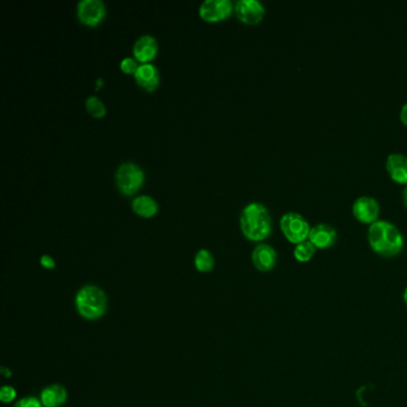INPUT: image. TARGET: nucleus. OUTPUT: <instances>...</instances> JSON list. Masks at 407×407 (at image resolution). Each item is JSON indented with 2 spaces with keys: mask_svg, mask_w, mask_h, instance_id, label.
<instances>
[{
  "mask_svg": "<svg viewBox=\"0 0 407 407\" xmlns=\"http://www.w3.org/2000/svg\"><path fill=\"white\" fill-rule=\"evenodd\" d=\"M368 241L371 248L382 257L399 255L403 248V236L394 223L378 220L368 229Z\"/></svg>",
  "mask_w": 407,
  "mask_h": 407,
  "instance_id": "obj_1",
  "label": "nucleus"
},
{
  "mask_svg": "<svg viewBox=\"0 0 407 407\" xmlns=\"http://www.w3.org/2000/svg\"><path fill=\"white\" fill-rule=\"evenodd\" d=\"M239 223L243 236L252 241L266 239L273 228V218L268 208L259 202H251L243 208Z\"/></svg>",
  "mask_w": 407,
  "mask_h": 407,
  "instance_id": "obj_2",
  "label": "nucleus"
},
{
  "mask_svg": "<svg viewBox=\"0 0 407 407\" xmlns=\"http://www.w3.org/2000/svg\"><path fill=\"white\" fill-rule=\"evenodd\" d=\"M76 308L84 319L97 320L102 318L108 308L106 293L92 284L80 288L76 295Z\"/></svg>",
  "mask_w": 407,
  "mask_h": 407,
  "instance_id": "obj_3",
  "label": "nucleus"
},
{
  "mask_svg": "<svg viewBox=\"0 0 407 407\" xmlns=\"http://www.w3.org/2000/svg\"><path fill=\"white\" fill-rule=\"evenodd\" d=\"M116 186L121 193L127 196L134 195L145 182V172L138 164L126 161L119 165L116 174Z\"/></svg>",
  "mask_w": 407,
  "mask_h": 407,
  "instance_id": "obj_4",
  "label": "nucleus"
},
{
  "mask_svg": "<svg viewBox=\"0 0 407 407\" xmlns=\"http://www.w3.org/2000/svg\"><path fill=\"white\" fill-rule=\"evenodd\" d=\"M280 226L288 241L295 245L308 239L309 232L312 228L305 216L295 211H287L286 214L282 215Z\"/></svg>",
  "mask_w": 407,
  "mask_h": 407,
  "instance_id": "obj_5",
  "label": "nucleus"
},
{
  "mask_svg": "<svg viewBox=\"0 0 407 407\" xmlns=\"http://www.w3.org/2000/svg\"><path fill=\"white\" fill-rule=\"evenodd\" d=\"M76 15L85 26H99L106 17V6L102 0H80L76 5Z\"/></svg>",
  "mask_w": 407,
  "mask_h": 407,
  "instance_id": "obj_6",
  "label": "nucleus"
},
{
  "mask_svg": "<svg viewBox=\"0 0 407 407\" xmlns=\"http://www.w3.org/2000/svg\"><path fill=\"white\" fill-rule=\"evenodd\" d=\"M233 10L231 0H204L199 8V14L206 22L215 23L227 19Z\"/></svg>",
  "mask_w": 407,
  "mask_h": 407,
  "instance_id": "obj_7",
  "label": "nucleus"
},
{
  "mask_svg": "<svg viewBox=\"0 0 407 407\" xmlns=\"http://www.w3.org/2000/svg\"><path fill=\"white\" fill-rule=\"evenodd\" d=\"M234 12L240 22L255 26L264 19L266 8L259 0H238L234 5Z\"/></svg>",
  "mask_w": 407,
  "mask_h": 407,
  "instance_id": "obj_8",
  "label": "nucleus"
},
{
  "mask_svg": "<svg viewBox=\"0 0 407 407\" xmlns=\"http://www.w3.org/2000/svg\"><path fill=\"white\" fill-rule=\"evenodd\" d=\"M353 213L358 221L371 225L378 220L380 204L374 197L361 196L353 202Z\"/></svg>",
  "mask_w": 407,
  "mask_h": 407,
  "instance_id": "obj_9",
  "label": "nucleus"
},
{
  "mask_svg": "<svg viewBox=\"0 0 407 407\" xmlns=\"http://www.w3.org/2000/svg\"><path fill=\"white\" fill-rule=\"evenodd\" d=\"M252 262L256 269L268 273L276 266L277 253L269 243H258L252 252Z\"/></svg>",
  "mask_w": 407,
  "mask_h": 407,
  "instance_id": "obj_10",
  "label": "nucleus"
},
{
  "mask_svg": "<svg viewBox=\"0 0 407 407\" xmlns=\"http://www.w3.org/2000/svg\"><path fill=\"white\" fill-rule=\"evenodd\" d=\"M159 51V44L152 35H142L135 41L133 46V55L141 64H149L156 58Z\"/></svg>",
  "mask_w": 407,
  "mask_h": 407,
  "instance_id": "obj_11",
  "label": "nucleus"
},
{
  "mask_svg": "<svg viewBox=\"0 0 407 407\" xmlns=\"http://www.w3.org/2000/svg\"><path fill=\"white\" fill-rule=\"evenodd\" d=\"M337 231L328 223L313 226L309 232L308 240L316 248H328L337 241Z\"/></svg>",
  "mask_w": 407,
  "mask_h": 407,
  "instance_id": "obj_12",
  "label": "nucleus"
},
{
  "mask_svg": "<svg viewBox=\"0 0 407 407\" xmlns=\"http://www.w3.org/2000/svg\"><path fill=\"white\" fill-rule=\"evenodd\" d=\"M134 79L140 88L146 91L152 92L156 90L160 83L159 69L152 62L140 64L134 74Z\"/></svg>",
  "mask_w": 407,
  "mask_h": 407,
  "instance_id": "obj_13",
  "label": "nucleus"
},
{
  "mask_svg": "<svg viewBox=\"0 0 407 407\" xmlns=\"http://www.w3.org/2000/svg\"><path fill=\"white\" fill-rule=\"evenodd\" d=\"M386 168L394 182L407 186V156L391 153L386 160Z\"/></svg>",
  "mask_w": 407,
  "mask_h": 407,
  "instance_id": "obj_14",
  "label": "nucleus"
},
{
  "mask_svg": "<svg viewBox=\"0 0 407 407\" xmlns=\"http://www.w3.org/2000/svg\"><path fill=\"white\" fill-rule=\"evenodd\" d=\"M40 400L44 407H60L67 401V391L61 385L48 386L42 389Z\"/></svg>",
  "mask_w": 407,
  "mask_h": 407,
  "instance_id": "obj_15",
  "label": "nucleus"
},
{
  "mask_svg": "<svg viewBox=\"0 0 407 407\" xmlns=\"http://www.w3.org/2000/svg\"><path fill=\"white\" fill-rule=\"evenodd\" d=\"M131 209L142 218H152L158 213L159 206L152 196L140 195L131 201Z\"/></svg>",
  "mask_w": 407,
  "mask_h": 407,
  "instance_id": "obj_16",
  "label": "nucleus"
},
{
  "mask_svg": "<svg viewBox=\"0 0 407 407\" xmlns=\"http://www.w3.org/2000/svg\"><path fill=\"white\" fill-rule=\"evenodd\" d=\"M195 268L200 273H211L214 268V257L211 255V251H208L207 248H201L195 255Z\"/></svg>",
  "mask_w": 407,
  "mask_h": 407,
  "instance_id": "obj_17",
  "label": "nucleus"
},
{
  "mask_svg": "<svg viewBox=\"0 0 407 407\" xmlns=\"http://www.w3.org/2000/svg\"><path fill=\"white\" fill-rule=\"evenodd\" d=\"M316 248L308 239L298 243L294 248V257L298 262L307 263L316 255Z\"/></svg>",
  "mask_w": 407,
  "mask_h": 407,
  "instance_id": "obj_18",
  "label": "nucleus"
},
{
  "mask_svg": "<svg viewBox=\"0 0 407 407\" xmlns=\"http://www.w3.org/2000/svg\"><path fill=\"white\" fill-rule=\"evenodd\" d=\"M85 108L88 110V113L95 119H102L106 115V104L97 96H89L85 101Z\"/></svg>",
  "mask_w": 407,
  "mask_h": 407,
  "instance_id": "obj_19",
  "label": "nucleus"
},
{
  "mask_svg": "<svg viewBox=\"0 0 407 407\" xmlns=\"http://www.w3.org/2000/svg\"><path fill=\"white\" fill-rule=\"evenodd\" d=\"M139 64L138 60L135 58H131V56H127V58L122 59L120 62V69L122 72L126 73V74H135L136 69H138Z\"/></svg>",
  "mask_w": 407,
  "mask_h": 407,
  "instance_id": "obj_20",
  "label": "nucleus"
},
{
  "mask_svg": "<svg viewBox=\"0 0 407 407\" xmlns=\"http://www.w3.org/2000/svg\"><path fill=\"white\" fill-rule=\"evenodd\" d=\"M16 396H17V392H16V389L12 386H3L1 389H0V400L3 403H11V401L16 399Z\"/></svg>",
  "mask_w": 407,
  "mask_h": 407,
  "instance_id": "obj_21",
  "label": "nucleus"
},
{
  "mask_svg": "<svg viewBox=\"0 0 407 407\" xmlns=\"http://www.w3.org/2000/svg\"><path fill=\"white\" fill-rule=\"evenodd\" d=\"M14 407H44V405L36 396H26L17 401Z\"/></svg>",
  "mask_w": 407,
  "mask_h": 407,
  "instance_id": "obj_22",
  "label": "nucleus"
},
{
  "mask_svg": "<svg viewBox=\"0 0 407 407\" xmlns=\"http://www.w3.org/2000/svg\"><path fill=\"white\" fill-rule=\"evenodd\" d=\"M41 266L46 268V269L51 270L54 269L56 266V263H55L54 258L49 255H44L40 258Z\"/></svg>",
  "mask_w": 407,
  "mask_h": 407,
  "instance_id": "obj_23",
  "label": "nucleus"
},
{
  "mask_svg": "<svg viewBox=\"0 0 407 407\" xmlns=\"http://www.w3.org/2000/svg\"><path fill=\"white\" fill-rule=\"evenodd\" d=\"M400 120L407 126V102L403 104V108L400 110Z\"/></svg>",
  "mask_w": 407,
  "mask_h": 407,
  "instance_id": "obj_24",
  "label": "nucleus"
},
{
  "mask_svg": "<svg viewBox=\"0 0 407 407\" xmlns=\"http://www.w3.org/2000/svg\"><path fill=\"white\" fill-rule=\"evenodd\" d=\"M1 374L4 375L5 378H10L11 376L12 373L10 371H8L6 368L3 367L1 368Z\"/></svg>",
  "mask_w": 407,
  "mask_h": 407,
  "instance_id": "obj_25",
  "label": "nucleus"
},
{
  "mask_svg": "<svg viewBox=\"0 0 407 407\" xmlns=\"http://www.w3.org/2000/svg\"><path fill=\"white\" fill-rule=\"evenodd\" d=\"M403 204H405V206H406L407 207V186L406 188H405V189H403Z\"/></svg>",
  "mask_w": 407,
  "mask_h": 407,
  "instance_id": "obj_26",
  "label": "nucleus"
},
{
  "mask_svg": "<svg viewBox=\"0 0 407 407\" xmlns=\"http://www.w3.org/2000/svg\"><path fill=\"white\" fill-rule=\"evenodd\" d=\"M403 301H405L407 306V288L405 289V291H403Z\"/></svg>",
  "mask_w": 407,
  "mask_h": 407,
  "instance_id": "obj_27",
  "label": "nucleus"
}]
</instances>
